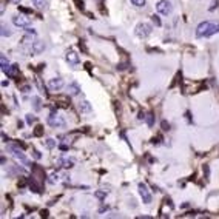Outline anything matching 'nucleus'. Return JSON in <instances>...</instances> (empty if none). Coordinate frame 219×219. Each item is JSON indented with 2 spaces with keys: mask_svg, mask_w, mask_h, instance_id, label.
<instances>
[{
  "mask_svg": "<svg viewBox=\"0 0 219 219\" xmlns=\"http://www.w3.org/2000/svg\"><path fill=\"white\" fill-rule=\"evenodd\" d=\"M216 32H219V23L216 22H202L196 28V37H211Z\"/></svg>",
  "mask_w": 219,
  "mask_h": 219,
  "instance_id": "obj_1",
  "label": "nucleus"
},
{
  "mask_svg": "<svg viewBox=\"0 0 219 219\" xmlns=\"http://www.w3.org/2000/svg\"><path fill=\"white\" fill-rule=\"evenodd\" d=\"M6 150H8L9 153H12V156L17 157L19 161H22L25 165H30V162H28V159H26V156L23 154V151H22V150H20L17 145H8V147H6Z\"/></svg>",
  "mask_w": 219,
  "mask_h": 219,
  "instance_id": "obj_2",
  "label": "nucleus"
},
{
  "mask_svg": "<svg viewBox=\"0 0 219 219\" xmlns=\"http://www.w3.org/2000/svg\"><path fill=\"white\" fill-rule=\"evenodd\" d=\"M156 9H157V12H159V14L168 16L170 12H171L173 6H171V2H168V0H161V2L156 5Z\"/></svg>",
  "mask_w": 219,
  "mask_h": 219,
  "instance_id": "obj_3",
  "label": "nucleus"
},
{
  "mask_svg": "<svg viewBox=\"0 0 219 219\" xmlns=\"http://www.w3.org/2000/svg\"><path fill=\"white\" fill-rule=\"evenodd\" d=\"M48 124H50L51 127H56V128H57V127H62V128H63V127H65V120L53 110L51 114L48 116Z\"/></svg>",
  "mask_w": 219,
  "mask_h": 219,
  "instance_id": "obj_4",
  "label": "nucleus"
},
{
  "mask_svg": "<svg viewBox=\"0 0 219 219\" xmlns=\"http://www.w3.org/2000/svg\"><path fill=\"white\" fill-rule=\"evenodd\" d=\"M151 31H153V28H151V25H148V23H145V22H142V23H139L138 26H136V34H138L139 37H148L150 34H151Z\"/></svg>",
  "mask_w": 219,
  "mask_h": 219,
  "instance_id": "obj_5",
  "label": "nucleus"
},
{
  "mask_svg": "<svg viewBox=\"0 0 219 219\" xmlns=\"http://www.w3.org/2000/svg\"><path fill=\"white\" fill-rule=\"evenodd\" d=\"M12 23L16 26H20V28H28V26H31V19L22 14H17L12 17Z\"/></svg>",
  "mask_w": 219,
  "mask_h": 219,
  "instance_id": "obj_6",
  "label": "nucleus"
},
{
  "mask_svg": "<svg viewBox=\"0 0 219 219\" xmlns=\"http://www.w3.org/2000/svg\"><path fill=\"white\" fill-rule=\"evenodd\" d=\"M139 195H140V197H142V202L143 204H150L151 202V195H150V190H148V187L145 185V184H139Z\"/></svg>",
  "mask_w": 219,
  "mask_h": 219,
  "instance_id": "obj_7",
  "label": "nucleus"
},
{
  "mask_svg": "<svg viewBox=\"0 0 219 219\" xmlns=\"http://www.w3.org/2000/svg\"><path fill=\"white\" fill-rule=\"evenodd\" d=\"M63 85H65L63 79H60V77H54L48 82V88H50L51 91H59L60 88H63Z\"/></svg>",
  "mask_w": 219,
  "mask_h": 219,
  "instance_id": "obj_8",
  "label": "nucleus"
},
{
  "mask_svg": "<svg viewBox=\"0 0 219 219\" xmlns=\"http://www.w3.org/2000/svg\"><path fill=\"white\" fill-rule=\"evenodd\" d=\"M66 62L70 63L73 68H77V65H79V54L76 51L70 50L66 53Z\"/></svg>",
  "mask_w": 219,
  "mask_h": 219,
  "instance_id": "obj_9",
  "label": "nucleus"
},
{
  "mask_svg": "<svg viewBox=\"0 0 219 219\" xmlns=\"http://www.w3.org/2000/svg\"><path fill=\"white\" fill-rule=\"evenodd\" d=\"M45 48H46V45H45L43 40H34L32 45H31V50L34 54H42L45 51Z\"/></svg>",
  "mask_w": 219,
  "mask_h": 219,
  "instance_id": "obj_10",
  "label": "nucleus"
},
{
  "mask_svg": "<svg viewBox=\"0 0 219 219\" xmlns=\"http://www.w3.org/2000/svg\"><path fill=\"white\" fill-rule=\"evenodd\" d=\"M66 91H68V94H70V96H77L80 93V86H79V84L73 82V84H70V85L66 86Z\"/></svg>",
  "mask_w": 219,
  "mask_h": 219,
  "instance_id": "obj_11",
  "label": "nucleus"
},
{
  "mask_svg": "<svg viewBox=\"0 0 219 219\" xmlns=\"http://www.w3.org/2000/svg\"><path fill=\"white\" fill-rule=\"evenodd\" d=\"M5 73H6V76L11 77V79H12V77H16L17 74H19V65H11Z\"/></svg>",
  "mask_w": 219,
  "mask_h": 219,
  "instance_id": "obj_12",
  "label": "nucleus"
},
{
  "mask_svg": "<svg viewBox=\"0 0 219 219\" xmlns=\"http://www.w3.org/2000/svg\"><path fill=\"white\" fill-rule=\"evenodd\" d=\"M32 5H34V8L39 9V11H43L46 9V0H32Z\"/></svg>",
  "mask_w": 219,
  "mask_h": 219,
  "instance_id": "obj_13",
  "label": "nucleus"
},
{
  "mask_svg": "<svg viewBox=\"0 0 219 219\" xmlns=\"http://www.w3.org/2000/svg\"><path fill=\"white\" fill-rule=\"evenodd\" d=\"M9 66H11V65H9V62H8V59L5 57V54H0V68H2V71L5 73Z\"/></svg>",
  "mask_w": 219,
  "mask_h": 219,
  "instance_id": "obj_14",
  "label": "nucleus"
},
{
  "mask_svg": "<svg viewBox=\"0 0 219 219\" xmlns=\"http://www.w3.org/2000/svg\"><path fill=\"white\" fill-rule=\"evenodd\" d=\"M79 110H80L82 113H90V111H91V105H90V102H88V100L80 102V104H79Z\"/></svg>",
  "mask_w": 219,
  "mask_h": 219,
  "instance_id": "obj_15",
  "label": "nucleus"
},
{
  "mask_svg": "<svg viewBox=\"0 0 219 219\" xmlns=\"http://www.w3.org/2000/svg\"><path fill=\"white\" fill-rule=\"evenodd\" d=\"M59 164H60L63 168H73V167H74V161H73V159H60Z\"/></svg>",
  "mask_w": 219,
  "mask_h": 219,
  "instance_id": "obj_16",
  "label": "nucleus"
},
{
  "mask_svg": "<svg viewBox=\"0 0 219 219\" xmlns=\"http://www.w3.org/2000/svg\"><path fill=\"white\" fill-rule=\"evenodd\" d=\"M36 84H37V88L40 90V93L45 94V96H48V93H46V90H45V85L42 84V80H40V79H36Z\"/></svg>",
  "mask_w": 219,
  "mask_h": 219,
  "instance_id": "obj_17",
  "label": "nucleus"
},
{
  "mask_svg": "<svg viewBox=\"0 0 219 219\" xmlns=\"http://www.w3.org/2000/svg\"><path fill=\"white\" fill-rule=\"evenodd\" d=\"M31 36H32V34H26V36H25V37L22 39V40H20V43H22V45H30V43L32 42Z\"/></svg>",
  "mask_w": 219,
  "mask_h": 219,
  "instance_id": "obj_18",
  "label": "nucleus"
},
{
  "mask_svg": "<svg viewBox=\"0 0 219 219\" xmlns=\"http://www.w3.org/2000/svg\"><path fill=\"white\" fill-rule=\"evenodd\" d=\"M30 187L32 188V191H36V193H40V187L36 184V181H34V179H30Z\"/></svg>",
  "mask_w": 219,
  "mask_h": 219,
  "instance_id": "obj_19",
  "label": "nucleus"
},
{
  "mask_svg": "<svg viewBox=\"0 0 219 219\" xmlns=\"http://www.w3.org/2000/svg\"><path fill=\"white\" fill-rule=\"evenodd\" d=\"M147 124H148V127H153V124H154V114L153 113L147 114Z\"/></svg>",
  "mask_w": 219,
  "mask_h": 219,
  "instance_id": "obj_20",
  "label": "nucleus"
},
{
  "mask_svg": "<svg viewBox=\"0 0 219 219\" xmlns=\"http://www.w3.org/2000/svg\"><path fill=\"white\" fill-rule=\"evenodd\" d=\"M25 120H26V124H34L37 119H36V116H32V114H26V117H25Z\"/></svg>",
  "mask_w": 219,
  "mask_h": 219,
  "instance_id": "obj_21",
  "label": "nucleus"
},
{
  "mask_svg": "<svg viewBox=\"0 0 219 219\" xmlns=\"http://www.w3.org/2000/svg\"><path fill=\"white\" fill-rule=\"evenodd\" d=\"M45 145H46V148H54V147H56V140H54V139H46Z\"/></svg>",
  "mask_w": 219,
  "mask_h": 219,
  "instance_id": "obj_22",
  "label": "nucleus"
},
{
  "mask_svg": "<svg viewBox=\"0 0 219 219\" xmlns=\"http://www.w3.org/2000/svg\"><path fill=\"white\" fill-rule=\"evenodd\" d=\"M43 134V127L42 125H37L36 130H34V136H42Z\"/></svg>",
  "mask_w": 219,
  "mask_h": 219,
  "instance_id": "obj_23",
  "label": "nucleus"
},
{
  "mask_svg": "<svg viewBox=\"0 0 219 219\" xmlns=\"http://www.w3.org/2000/svg\"><path fill=\"white\" fill-rule=\"evenodd\" d=\"M151 20H153V23L156 25V26H161L162 25V22H161V19H159V16H151Z\"/></svg>",
  "mask_w": 219,
  "mask_h": 219,
  "instance_id": "obj_24",
  "label": "nucleus"
},
{
  "mask_svg": "<svg viewBox=\"0 0 219 219\" xmlns=\"http://www.w3.org/2000/svg\"><path fill=\"white\" fill-rule=\"evenodd\" d=\"M59 181V176L56 174V173H53L51 176H50V179H48V182H50V184H56Z\"/></svg>",
  "mask_w": 219,
  "mask_h": 219,
  "instance_id": "obj_25",
  "label": "nucleus"
},
{
  "mask_svg": "<svg viewBox=\"0 0 219 219\" xmlns=\"http://www.w3.org/2000/svg\"><path fill=\"white\" fill-rule=\"evenodd\" d=\"M145 2L147 0H131V3L134 6H145Z\"/></svg>",
  "mask_w": 219,
  "mask_h": 219,
  "instance_id": "obj_26",
  "label": "nucleus"
},
{
  "mask_svg": "<svg viewBox=\"0 0 219 219\" xmlns=\"http://www.w3.org/2000/svg\"><path fill=\"white\" fill-rule=\"evenodd\" d=\"M5 36H11V31L5 25H2V37H5Z\"/></svg>",
  "mask_w": 219,
  "mask_h": 219,
  "instance_id": "obj_27",
  "label": "nucleus"
},
{
  "mask_svg": "<svg viewBox=\"0 0 219 219\" xmlns=\"http://www.w3.org/2000/svg\"><path fill=\"white\" fill-rule=\"evenodd\" d=\"M32 102H34V108L40 110V99L39 97H32Z\"/></svg>",
  "mask_w": 219,
  "mask_h": 219,
  "instance_id": "obj_28",
  "label": "nucleus"
},
{
  "mask_svg": "<svg viewBox=\"0 0 219 219\" xmlns=\"http://www.w3.org/2000/svg\"><path fill=\"white\" fill-rule=\"evenodd\" d=\"M162 130H164V131H168V130H170V125H168V122L162 120Z\"/></svg>",
  "mask_w": 219,
  "mask_h": 219,
  "instance_id": "obj_29",
  "label": "nucleus"
},
{
  "mask_svg": "<svg viewBox=\"0 0 219 219\" xmlns=\"http://www.w3.org/2000/svg\"><path fill=\"white\" fill-rule=\"evenodd\" d=\"M138 119H139V120H145V119H147L145 113H143V111H139V114H138Z\"/></svg>",
  "mask_w": 219,
  "mask_h": 219,
  "instance_id": "obj_30",
  "label": "nucleus"
},
{
  "mask_svg": "<svg viewBox=\"0 0 219 219\" xmlns=\"http://www.w3.org/2000/svg\"><path fill=\"white\" fill-rule=\"evenodd\" d=\"M32 156L36 157V159H40V157H42V154H40V153L37 151V150H32Z\"/></svg>",
  "mask_w": 219,
  "mask_h": 219,
  "instance_id": "obj_31",
  "label": "nucleus"
},
{
  "mask_svg": "<svg viewBox=\"0 0 219 219\" xmlns=\"http://www.w3.org/2000/svg\"><path fill=\"white\" fill-rule=\"evenodd\" d=\"M96 196H97L99 199H104V197H105V193H102V191H96Z\"/></svg>",
  "mask_w": 219,
  "mask_h": 219,
  "instance_id": "obj_32",
  "label": "nucleus"
},
{
  "mask_svg": "<svg viewBox=\"0 0 219 219\" xmlns=\"http://www.w3.org/2000/svg\"><path fill=\"white\" fill-rule=\"evenodd\" d=\"M76 3H77L79 9H84V2H82V0H76Z\"/></svg>",
  "mask_w": 219,
  "mask_h": 219,
  "instance_id": "obj_33",
  "label": "nucleus"
},
{
  "mask_svg": "<svg viewBox=\"0 0 219 219\" xmlns=\"http://www.w3.org/2000/svg\"><path fill=\"white\" fill-rule=\"evenodd\" d=\"M25 30H26V32H28V34H32V36H36V31H34V30H31L30 26H28V28H25Z\"/></svg>",
  "mask_w": 219,
  "mask_h": 219,
  "instance_id": "obj_34",
  "label": "nucleus"
},
{
  "mask_svg": "<svg viewBox=\"0 0 219 219\" xmlns=\"http://www.w3.org/2000/svg\"><path fill=\"white\" fill-rule=\"evenodd\" d=\"M42 216H43V218H46V216H48V211H46V210H45V211H42Z\"/></svg>",
  "mask_w": 219,
  "mask_h": 219,
  "instance_id": "obj_35",
  "label": "nucleus"
},
{
  "mask_svg": "<svg viewBox=\"0 0 219 219\" xmlns=\"http://www.w3.org/2000/svg\"><path fill=\"white\" fill-rule=\"evenodd\" d=\"M12 3H16V5H19V3H20V0H12Z\"/></svg>",
  "mask_w": 219,
  "mask_h": 219,
  "instance_id": "obj_36",
  "label": "nucleus"
}]
</instances>
